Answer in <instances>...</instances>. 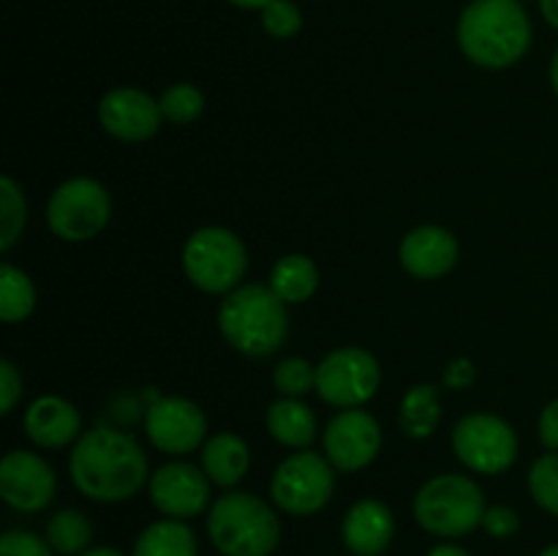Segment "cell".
Segmentation results:
<instances>
[{"instance_id": "cell-16", "label": "cell", "mask_w": 558, "mask_h": 556, "mask_svg": "<svg viewBox=\"0 0 558 556\" xmlns=\"http://www.w3.org/2000/svg\"><path fill=\"white\" fill-rule=\"evenodd\" d=\"M398 256L409 276L436 281L458 265V240L450 229L428 223L403 234Z\"/></svg>"}, {"instance_id": "cell-6", "label": "cell", "mask_w": 558, "mask_h": 556, "mask_svg": "<svg viewBox=\"0 0 558 556\" xmlns=\"http://www.w3.org/2000/svg\"><path fill=\"white\" fill-rule=\"evenodd\" d=\"M185 278L207 294H229L240 287L248 270L243 240L227 227H202L185 240Z\"/></svg>"}, {"instance_id": "cell-11", "label": "cell", "mask_w": 558, "mask_h": 556, "mask_svg": "<svg viewBox=\"0 0 558 556\" xmlns=\"http://www.w3.org/2000/svg\"><path fill=\"white\" fill-rule=\"evenodd\" d=\"M145 434L156 450L167 456H189L205 442L207 418L199 403L163 396L145 409Z\"/></svg>"}, {"instance_id": "cell-18", "label": "cell", "mask_w": 558, "mask_h": 556, "mask_svg": "<svg viewBox=\"0 0 558 556\" xmlns=\"http://www.w3.org/2000/svg\"><path fill=\"white\" fill-rule=\"evenodd\" d=\"M82 418L71 401L60 396H41L27 407L25 434L38 447H65L80 436Z\"/></svg>"}, {"instance_id": "cell-40", "label": "cell", "mask_w": 558, "mask_h": 556, "mask_svg": "<svg viewBox=\"0 0 558 556\" xmlns=\"http://www.w3.org/2000/svg\"><path fill=\"white\" fill-rule=\"evenodd\" d=\"M550 85H554V93L558 96V47L554 52V60H550Z\"/></svg>"}, {"instance_id": "cell-27", "label": "cell", "mask_w": 558, "mask_h": 556, "mask_svg": "<svg viewBox=\"0 0 558 556\" xmlns=\"http://www.w3.org/2000/svg\"><path fill=\"white\" fill-rule=\"evenodd\" d=\"M161 104L163 120L174 125H189L205 112V96L196 85H189V82H180V85H172L163 90V96L158 98Z\"/></svg>"}, {"instance_id": "cell-13", "label": "cell", "mask_w": 558, "mask_h": 556, "mask_svg": "<svg viewBox=\"0 0 558 556\" xmlns=\"http://www.w3.org/2000/svg\"><path fill=\"white\" fill-rule=\"evenodd\" d=\"M58 478L41 456L11 450L0 461V496L20 512H38L54 499Z\"/></svg>"}, {"instance_id": "cell-34", "label": "cell", "mask_w": 558, "mask_h": 556, "mask_svg": "<svg viewBox=\"0 0 558 556\" xmlns=\"http://www.w3.org/2000/svg\"><path fill=\"white\" fill-rule=\"evenodd\" d=\"M474 379H477V371H474V363L469 358H456L447 363L445 368L447 387H452V390H466Z\"/></svg>"}, {"instance_id": "cell-28", "label": "cell", "mask_w": 558, "mask_h": 556, "mask_svg": "<svg viewBox=\"0 0 558 556\" xmlns=\"http://www.w3.org/2000/svg\"><path fill=\"white\" fill-rule=\"evenodd\" d=\"M529 491L545 512L558 518V450L545 452L529 469Z\"/></svg>"}, {"instance_id": "cell-39", "label": "cell", "mask_w": 558, "mask_h": 556, "mask_svg": "<svg viewBox=\"0 0 558 556\" xmlns=\"http://www.w3.org/2000/svg\"><path fill=\"white\" fill-rule=\"evenodd\" d=\"M229 3L240 5V9H265L267 3H272V0H229Z\"/></svg>"}, {"instance_id": "cell-15", "label": "cell", "mask_w": 558, "mask_h": 556, "mask_svg": "<svg viewBox=\"0 0 558 556\" xmlns=\"http://www.w3.org/2000/svg\"><path fill=\"white\" fill-rule=\"evenodd\" d=\"M98 120L114 140L145 142L161 129V104L140 87H114L98 104Z\"/></svg>"}, {"instance_id": "cell-33", "label": "cell", "mask_w": 558, "mask_h": 556, "mask_svg": "<svg viewBox=\"0 0 558 556\" xmlns=\"http://www.w3.org/2000/svg\"><path fill=\"white\" fill-rule=\"evenodd\" d=\"M22 398V376L11 360H0V412H14L16 401Z\"/></svg>"}, {"instance_id": "cell-3", "label": "cell", "mask_w": 558, "mask_h": 556, "mask_svg": "<svg viewBox=\"0 0 558 556\" xmlns=\"http://www.w3.org/2000/svg\"><path fill=\"white\" fill-rule=\"evenodd\" d=\"M218 330L232 349L245 358H267L287 341V303L262 283H240L223 294L218 309Z\"/></svg>"}, {"instance_id": "cell-23", "label": "cell", "mask_w": 558, "mask_h": 556, "mask_svg": "<svg viewBox=\"0 0 558 556\" xmlns=\"http://www.w3.org/2000/svg\"><path fill=\"white\" fill-rule=\"evenodd\" d=\"M441 420L439 396H436L434 385H414L412 390L403 396L401 414H398V425L412 439H425L434 434V428Z\"/></svg>"}, {"instance_id": "cell-25", "label": "cell", "mask_w": 558, "mask_h": 556, "mask_svg": "<svg viewBox=\"0 0 558 556\" xmlns=\"http://www.w3.org/2000/svg\"><path fill=\"white\" fill-rule=\"evenodd\" d=\"M93 540V527L85 512L80 510H60L49 518L47 523V543L52 545L54 554L80 556L85 554Z\"/></svg>"}, {"instance_id": "cell-1", "label": "cell", "mask_w": 558, "mask_h": 556, "mask_svg": "<svg viewBox=\"0 0 558 556\" xmlns=\"http://www.w3.org/2000/svg\"><path fill=\"white\" fill-rule=\"evenodd\" d=\"M69 472L80 494L104 505L131 499L150 474L145 450L136 445L134 436L109 425H98L76 439Z\"/></svg>"}, {"instance_id": "cell-14", "label": "cell", "mask_w": 558, "mask_h": 556, "mask_svg": "<svg viewBox=\"0 0 558 556\" xmlns=\"http://www.w3.org/2000/svg\"><path fill=\"white\" fill-rule=\"evenodd\" d=\"M147 491L158 512L185 521V518L199 516L210 501V478L205 469H196L194 463H163L153 472Z\"/></svg>"}, {"instance_id": "cell-38", "label": "cell", "mask_w": 558, "mask_h": 556, "mask_svg": "<svg viewBox=\"0 0 558 556\" xmlns=\"http://www.w3.org/2000/svg\"><path fill=\"white\" fill-rule=\"evenodd\" d=\"M80 556H125V554L118 548H107V545H101V548H87L85 554H80Z\"/></svg>"}, {"instance_id": "cell-19", "label": "cell", "mask_w": 558, "mask_h": 556, "mask_svg": "<svg viewBox=\"0 0 558 556\" xmlns=\"http://www.w3.org/2000/svg\"><path fill=\"white\" fill-rule=\"evenodd\" d=\"M251 467V450L238 434H221L210 436L202 447V469L210 478V483L221 485V488H232L240 480L248 474Z\"/></svg>"}, {"instance_id": "cell-20", "label": "cell", "mask_w": 558, "mask_h": 556, "mask_svg": "<svg viewBox=\"0 0 558 556\" xmlns=\"http://www.w3.org/2000/svg\"><path fill=\"white\" fill-rule=\"evenodd\" d=\"M267 431L272 439L292 450H305L316 439V414L300 398H278L267 409Z\"/></svg>"}, {"instance_id": "cell-35", "label": "cell", "mask_w": 558, "mask_h": 556, "mask_svg": "<svg viewBox=\"0 0 558 556\" xmlns=\"http://www.w3.org/2000/svg\"><path fill=\"white\" fill-rule=\"evenodd\" d=\"M537 431H539V442H543L548 450H558V398L543 409Z\"/></svg>"}, {"instance_id": "cell-9", "label": "cell", "mask_w": 558, "mask_h": 556, "mask_svg": "<svg viewBox=\"0 0 558 556\" xmlns=\"http://www.w3.org/2000/svg\"><path fill=\"white\" fill-rule=\"evenodd\" d=\"M452 452L477 474H501L515 463L518 434L507 420L488 412H472L452 428Z\"/></svg>"}, {"instance_id": "cell-8", "label": "cell", "mask_w": 558, "mask_h": 556, "mask_svg": "<svg viewBox=\"0 0 558 556\" xmlns=\"http://www.w3.org/2000/svg\"><path fill=\"white\" fill-rule=\"evenodd\" d=\"M332 469L336 467L327 461V456L311 450H300L283 458L270 480V496L276 507H281L287 516L298 518L319 512L336 491Z\"/></svg>"}, {"instance_id": "cell-4", "label": "cell", "mask_w": 558, "mask_h": 556, "mask_svg": "<svg viewBox=\"0 0 558 556\" xmlns=\"http://www.w3.org/2000/svg\"><path fill=\"white\" fill-rule=\"evenodd\" d=\"M207 534L223 556H270L281 543V521L259 496L229 491L210 507Z\"/></svg>"}, {"instance_id": "cell-12", "label": "cell", "mask_w": 558, "mask_h": 556, "mask_svg": "<svg viewBox=\"0 0 558 556\" xmlns=\"http://www.w3.org/2000/svg\"><path fill=\"white\" fill-rule=\"evenodd\" d=\"M381 450V425L363 409H343L325 428V456L338 472H360Z\"/></svg>"}, {"instance_id": "cell-37", "label": "cell", "mask_w": 558, "mask_h": 556, "mask_svg": "<svg viewBox=\"0 0 558 556\" xmlns=\"http://www.w3.org/2000/svg\"><path fill=\"white\" fill-rule=\"evenodd\" d=\"M539 11H543L545 22L558 31V0H539Z\"/></svg>"}, {"instance_id": "cell-41", "label": "cell", "mask_w": 558, "mask_h": 556, "mask_svg": "<svg viewBox=\"0 0 558 556\" xmlns=\"http://www.w3.org/2000/svg\"><path fill=\"white\" fill-rule=\"evenodd\" d=\"M539 556H558V543L548 545V548H543V551H539Z\"/></svg>"}, {"instance_id": "cell-29", "label": "cell", "mask_w": 558, "mask_h": 556, "mask_svg": "<svg viewBox=\"0 0 558 556\" xmlns=\"http://www.w3.org/2000/svg\"><path fill=\"white\" fill-rule=\"evenodd\" d=\"M272 385L281 396L300 398L316 390V368L305 358H283L272 371Z\"/></svg>"}, {"instance_id": "cell-24", "label": "cell", "mask_w": 558, "mask_h": 556, "mask_svg": "<svg viewBox=\"0 0 558 556\" xmlns=\"http://www.w3.org/2000/svg\"><path fill=\"white\" fill-rule=\"evenodd\" d=\"M36 309V287L31 276L14 265H0V319L5 325L25 322Z\"/></svg>"}, {"instance_id": "cell-5", "label": "cell", "mask_w": 558, "mask_h": 556, "mask_svg": "<svg viewBox=\"0 0 558 556\" xmlns=\"http://www.w3.org/2000/svg\"><path fill=\"white\" fill-rule=\"evenodd\" d=\"M485 496L466 474H439L430 478L414 496V518L425 532L436 537H463L483 527Z\"/></svg>"}, {"instance_id": "cell-26", "label": "cell", "mask_w": 558, "mask_h": 556, "mask_svg": "<svg viewBox=\"0 0 558 556\" xmlns=\"http://www.w3.org/2000/svg\"><path fill=\"white\" fill-rule=\"evenodd\" d=\"M27 221V205L20 185L11 178L0 180V249L9 251L22 238Z\"/></svg>"}, {"instance_id": "cell-30", "label": "cell", "mask_w": 558, "mask_h": 556, "mask_svg": "<svg viewBox=\"0 0 558 556\" xmlns=\"http://www.w3.org/2000/svg\"><path fill=\"white\" fill-rule=\"evenodd\" d=\"M262 27L272 38H292L303 27V14L292 0H272L262 9Z\"/></svg>"}, {"instance_id": "cell-7", "label": "cell", "mask_w": 558, "mask_h": 556, "mask_svg": "<svg viewBox=\"0 0 558 556\" xmlns=\"http://www.w3.org/2000/svg\"><path fill=\"white\" fill-rule=\"evenodd\" d=\"M112 216L109 191L93 178H71L52 191L47 205L49 229L65 243H85L101 234Z\"/></svg>"}, {"instance_id": "cell-10", "label": "cell", "mask_w": 558, "mask_h": 556, "mask_svg": "<svg viewBox=\"0 0 558 556\" xmlns=\"http://www.w3.org/2000/svg\"><path fill=\"white\" fill-rule=\"evenodd\" d=\"M381 382L379 363L360 347H343L316 365V392L338 409H360L376 396Z\"/></svg>"}, {"instance_id": "cell-22", "label": "cell", "mask_w": 558, "mask_h": 556, "mask_svg": "<svg viewBox=\"0 0 558 556\" xmlns=\"http://www.w3.org/2000/svg\"><path fill=\"white\" fill-rule=\"evenodd\" d=\"M199 543H196L194 529L178 518H163V521L150 523L145 532L136 537L134 554L131 556H196Z\"/></svg>"}, {"instance_id": "cell-36", "label": "cell", "mask_w": 558, "mask_h": 556, "mask_svg": "<svg viewBox=\"0 0 558 556\" xmlns=\"http://www.w3.org/2000/svg\"><path fill=\"white\" fill-rule=\"evenodd\" d=\"M428 556H472L466 548H461V545H452V543H441V545H434V548L428 551Z\"/></svg>"}, {"instance_id": "cell-31", "label": "cell", "mask_w": 558, "mask_h": 556, "mask_svg": "<svg viewBox=\"0 0 558 556\" xmlns=\"http://www.w3.org/2000/svg\"><path fill=\"white\" fill-rule=\"evenodd\" d=\"M52 545L33 532L11 529L0 537V556H52Z\"/></svg>"}, {"instance_id": "cell-2", "label": "cell", "mask_w": 558, "mask_h": 556, "mask_svg": "<svg viewBox=\"0 0 558 556\" xmlns=\"http://www.w3.org/2000/svg\"><path fill=\"white\" fill-rule=\"evenodd\" d=\"M532 38V20L518 0H472L458 20V47L480 69H510Z\"/></svg>"}, {"instance_id": "cell-32", "label": "cell", "mask_w": 558, "mask_h": 556, "mask_svg": "<svg viewBox=\"0 0 558 556\" xmlns=\"http://www.w3.org/2000/svg\"><path fill=\"white\" fill-rule=\"evenodd\" d=\"M483 529L490 534V537L507 540L521 529V516H518L512 507H505V505L488 507L483 516Z\"/></svg>"}, {"instance_id": "cell-21", "label": "cell", "mask_w": 558, "mask_h": 556, "mask_svg": "<svg viewBox=\"0 0 558 556\" xmlns=\"http://www.w3.org/2000/svg\"><path fill=\"white\" fill-rule=\"evenodd\" d=\"M319 287V267L305 254H287L272 265L270 289L287 305L305 303Z\"/></svg>"}, {"instance_id": "cell-17", "label": "cell", "mask_w": 558, "mask_h": 556, "mask_svg": "<svg viewBox=\"0 0 558 556\" xmlns=\"http://www.w3.org/2000/svg\"><path fill=\"white\" fill-rule=\"evenodd\" d=\"M396 534V518L381 499H360L343 516L341 537L354 556H379Z\"/></svg>"}]
</instances>
